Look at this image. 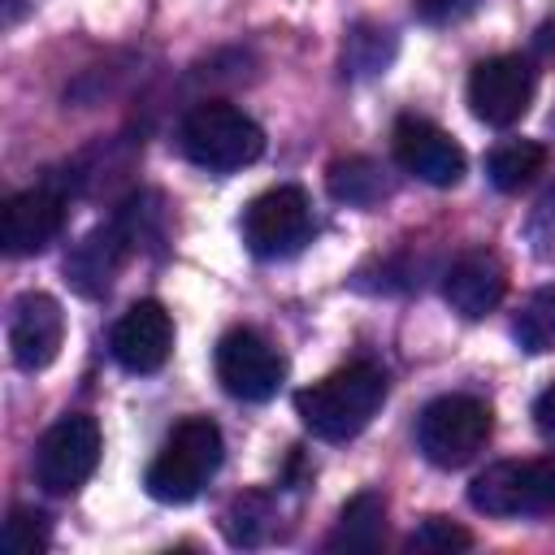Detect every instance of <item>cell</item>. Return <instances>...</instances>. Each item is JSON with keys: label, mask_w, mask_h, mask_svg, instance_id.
I'll return each mask as SVG.
<instances>
[{"label": "cell", "mask_w": 555, "mask_h": 555, "mask_svg": "<svg viewBox=\"0 0 555 555\" xmlns=\"http://www.w3.org/2000/svg\"><path fill=\"white\" fill-rule=\"evenodd\" d=\"M178 147L195 169L234 173L264 152V130L230 100H199L178 126Z\"/></svg>", "instance_id": "obj_2"}, {"label": "cell", "mask_w": 555, "mask_h": 555, "mask_svg": "<svg viewBox=\"0 0 555 555\" xmlns=\"http://www.w3.org/2000/svg\"><path fill=\"white\" fill-rule=\"evenodd\" d=\"M382 399H386V373L373 360H356V364H343V369L325 373L321 382L304 386L295 395V412L312 438L347 442L377 416Z\"/></svg>", "instance_id": "obj_1"}, {"label": "cell", "mask_w": 555, "mask_h": 555, "mask_svg": "<svg viewBox=\"0 0 555 555\" xmlns=\"http://www.w3.org/2000/svg\"><path fill=\"white\" fill-rule=\"evenodd\" d=\"M507 295V269L494 251H464L447 273H442V299L451 304V312H460L464 321H481L490 317Z\"/></svg>", "instance_id": "obj_14"}, {"label": "cell", "mask_w": 555, "mask_h": 555, "mask_svg": "<svg viewBox=\"0 0 555 555\" xmlns=\"http://www.w3.org/2000/svg\"><path fill=\"white\" fill-rule=\"evenodd\" d=\"M468 546H473V533L447 516L421 520V529H412V538H408V551H421V555H451V551H468Z\"/></svg>", "instance_id": "obj_23"}, {"label": "cell", "mask_w": 555, "mask_h": 555, "mask_svg": "<svg viewBox=\"0 0 555 555\" xmlns=\"http://www.w3.org/2000/svg\"><path fill=\"white\" fill-rule=\"evenodd\" d=\"M325 186L347 208H377L390 195V178L373 156H343L330 165Z\"/></svg>", "instance_id": "obj_17"}, {"label": "cell", "mask_w": 555, "mask_h": 555, "mask_svg": "<svg viewBox=\"0 0 555 555\" xmlns=\"http://www.w3.org/2000/svg\"><path fill=\"white\" fill-rule=\"evenodd\" d=\"M386 538V499L377 490H360L343 503L334 533L325 538V551H377Z\"/></svg>", "instance_id": "obj_16"}, {"label": "cell", "mask_w": 555, "mask_h": 555, "mask_svg": "<svg viewBox=\"0 0 555 555\" xmlns=\"http://www.w3.org/2000/svg\"><path fill=\"white\" fill-rule=\"evenodd\" d=\"M481 0H412L416 17L425 26H451V22H464Z\"/></svg>", "instance_id": "obj_25"}, {"label": "cell", "mask_w": 555, "mask_h": 555, "mask_svg": "<svg viewBox=\"0 0 555 555\" xmlns=\"http://www.w3.org/2000/svg\"><path fill=\"white\" fill-rule=\"evenodd\" d=\"M390 61H395V35L386 26L360 22V26L347 30V39H343V74L369 78V74H382Z\"/></svg>", "instance_id": "obj_19"}, {"label": "cell", "mask_w": 555, "mask_h": 555, "mask_svg": "<svg viewBox=\"0 0 555 555\" xmlns=\"http://www.w3.org/2000/svg\"><path fill=\"white\" fill-rule=\"evenodd\" d=\"M468 503L481 516H551L555 512V455L499 460L473 477Z\"/></svg>", "instance_id": "obj_5"}, {"label": "cell", "mask_w": 555, "mask_h": 555, "mask_svg": "<svg viewBox=\"0 0 555 555\" xmlns=\"http://www.w3.org/2000/svg\"><path fill=\"white\" fill-rule=\"evenodd\" d=\"M525 234H529V243H533V251L538 256H555V186L533 204V212H529V221H525Z\"/></svg>", "instance_id": "obj_24"}, {"label": "cell", "mask_w": 555, "mask_h": 555, "mask_svg": "<svg viewBox=\"0 0 555 555\" xmlns=\"http://www.w3.org/2000/svg\"><path fill=\"white\" fill-rule=\"evenodd\" d=\"M390 147H395L399 169L429 182V186H455L464 178V165H468L464 147L442 126H434L429 117H416V113H403L395 121Z\"/></svg>", "instance_id": "obj_10"}, {"label": "cell", "mask_w": 555, "mask_h": 555, "mask_svg": "<svg viewBox=\"0 0 555 555\" xmlns=\"http://www.w3.org/2000/svg\"><path fill=\"white\" fill-rule=\"evenodd\" d=\"M212 369H217V382L225 395L243 399V403H264L282 390L286 382V356L256 330L238 325V330H225L217 338V351H212Z\"/></svg>", "instance_id": "obj_6"}, {"label": "cell", "mask_w": 555, "mask_h": 555, "mask_svg": "<svg viewBox=\"0 0 555 555\" xmlns=\"http://www.w3.org/2000/svg\"><path fill=\"white\" fill-rule=\"evenodd\" d=\"M533 87H538V78H533V65L525 56H512V52L486 56L468 74V108L477 121L507 130L529 113Z\"/></svg>", "instance_id": "obj_9"}, {"label": "cell", "mask_w": 555, "mask_h": 555, "mask_svg": "<svg viewBox=\"0 0 555 555\" xmlns=\"http://www.w3.org/2000/svg\"><path fill=\"white\" fill-rule=\"evenodd\" d=\"M130 256H134L130 238H126L121 225L108 217V221L95 225L82 243H74V251L65 256V282H69L78 295L100 299V295L113 291V282H117V273H121V264H126Z\"/></svg>", "instance_id": "obj_15"}, {"label": "cell", "mask_w": 555, "mask_h": 555, "mask_svg": "<svg viewBox=\"0 0 555 555\" xmlns=\"http://www.w3.org/2000/svg\"><path fill=\"white\" fill-rule=\"evenodd\" d=\"M65 343V312L52 295L26 291L9 308V356L22 373H43Z\"/></svg>", "instance_id": "obj_11"}, {"label": "cell", "mask_w": 555, "mask_h": 555, "mask_svg": "<svg viewBox=\"0 0 555 555\" xmlns=\"http://www.w3.org/2000/svg\"><path fill=\"white\" fill-rule=\"evenodd\" d=\"M512 338L520 343V351L529 356H542V351H555V286H542L533 291L516 321H512Z\"/></svg>", "instance_id": "obj_20"}, {"label": "cell", "mask_w": 555, "mask_h": 555, "mask_svg": "<svg viewBox=\"0 0 555 555\" xmlns=\"http://www.w3.org/2000/svg\"><path fill=\"white\" fill-rule=\"evenodd\" d=\"M312 238V204L304 186H269L243 208V243L260 260H286Z\"/></svg>", "instance_id": "obj_7"}, {"label": "cell", "mask_w": 555, "mask_h": 555, "mask_svg": "<svg viewBox=\"0 0 555 555\" xmlns=\"http://www.w3.org/2000/svg\"><path fill=\"white\" fill-rule=\"evenodd\" d=\"M494 412L477 395H442L416 421V447L434 468H464L490 442Z\"/></svg>", "instance_id": "obj_4"}, {"label": "cell", "mask_w": 555, "mask_h": 555, "mask_svg": "<svg viewBox=\"0 0 555 555\" xmlns=\"http://www.w3.org/2000/svg\"><path fill=\"white\" fill-rule=\"evenodd\" d=\"M551 43H555V22H546V26L538 30V52H551Z\"/></svg>", "instance_id": "obj_27"}, {"label": "cell", "mask_w": 555, "mask_h": 555, "mask_svg": "<svg viewBox=\"0 0 555 555\" xmlns=\"http://www.w3.org/2000/svg\"><path fill=\"white\" fill-rule=\"evenodd\" d=\"M221 455H225L221 429L208 416H186L169 429V438L152 455L143 486L156 503H191L221 468Z\"/></svg>", "instance_id": "obj_3"}, {"label": "cell", "mask_w": 555, "mask_h": 555, "mask_svg": "<svg viewBox=\"0 0 555 555\" xmlns=\"http://www.w3.org/2000/svg\"><path fill=\"white\" fill-rule=\"evenodd\" d=\"M108 351L126 373L165 369V360L173 351V317L165 312V304H156V299L130 304L108 334Z\"/></svg>", "instance_id": "obj_12"}, {"label": "cell", "mask_w": 555, "mask_h": 555, "mask_svg": "<svg viewBox=\"0 0 555 555\" xmlns=\"http://www.w3.org/2000/svg\"><path fill=\"white\" fill-rule=\"evenodd\" d=\"M546 169V147L533 139H507L486 156V173L494 182V191H525L538 173Z\"/></svg>", "instance_id": "obj_18"}, {"label": "cell", "mask_w": 555, "mask_h": 555, "mask_svg": "<svg viewBox=\"0 0 555 555\" xmlns=\"http://www.w3.org/2000/svg\"><path fill=\"white\" fill-rule=\"evenodd\" d=\"M533 425H538L546 438H555V382L533 399Z\"/></svg>", "instance_id": "obj_26"}, {"label": "cell", "mask_w": 555, "mask_h": 555, "mask_svg": "<svg viewBox=\"0 0 555 555\" xmlns=\"http://www.w3.org/2000/svg\"><path fill=\"white\" fill-rule=\"evenodd\" d=\"M221 529H225V538L234 546H260L264 533L273 529V503H269V494H238L230 503Z\"/></svg>", "instance_id": "obj_21"}, {"label": "cell", "mask_w": 555, "mask_h": 555, "mask_svg": "<svg viewBox=\"0 0 555 555\" xmlns=\"http://www.w3.org/2000/svg\"><path fill=\"white\" fill-rule=\"evenodd\" d=\"M22 17V0H4V26H13Z\"/></svg>", "instance_id": "obj_28"}, {"label": "cell", "mask_w": 555, "mask_h": 555, "mask_svg": "<svg viewBox=\"0 0 555 555\" xmlns=\"http://www.w3.org/2000/svg\"><path fill=\"white\" fill-rule=\"evenodd\" d=\"M104 451L100 425L95 416H61L35 447V481L43 494H74L78 486H87V477L95 473Z\"/></svg>", "instance_id": "obj_8"}, {"label": "cell", "mask_w": 555, "mask_h": 555, "mask_svg": "<svg viewBox=\"0 0 555 555\" xmlns=\"http://www.w3.org/2000/svg\"><path fill=\"white\" fill-rule=\"evenodd\" d=\"M0 542H4L9 555H39V551H48V542H52V525H48V516L35 512V507H13L9 520H4Z\"/></svg>", "instance_id": "obj_22"}, {"label": "cell", "mask_w": 555, "mask_h": 555, "mask_svg": "<svg viewBox=\"0 0 555 555\" xmlns=\"http://www.w3.org/2000/svg\"><path fill=\"white\" fill-rule=\"evenodd\" d=\"M65 191L56 182L30 186L9 195L4 204V221H0V238L9 256H39L65 225Z\"/></svg>", "instance_id": "obj_13"}]
</instances>
